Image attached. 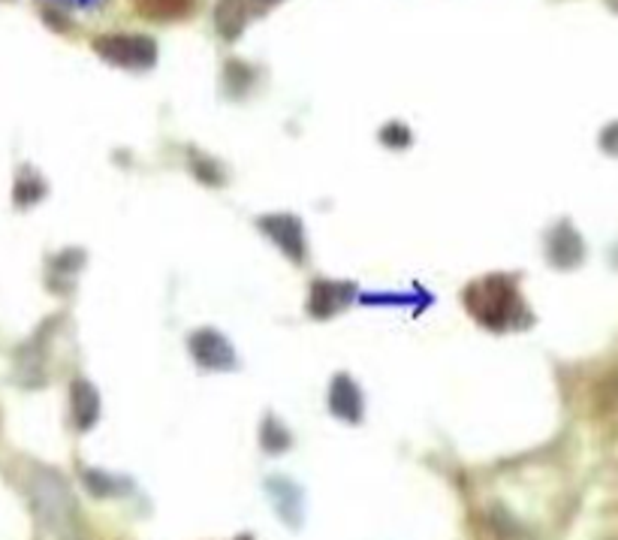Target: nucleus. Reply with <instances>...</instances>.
Listing matches in <instances>:
<instances>
[{"label": "nucleus", "instance_id": "f257e3e1", "mask_svg": "<svg viewBox=\"0 0 618 540\" xmlns=\"http://www.w3.org/2000/svg\"><path fill=\"white\" fill-rule=\"evenodd\" d=\"M94 48L100 58H106L115 67H127V70H148L157 58L155 40L139 34L97 36Z\"/></svg>", "mask_w": 618, "mask_h": 540}, {"label": "nucleus", "instance_id": "f03ea898", "mask_svg": "<svg viewBox=\"0 0 618 540\" xmlns=\"http://www.w3.org/2000/svg\"><path fill=\"white\" fill-rule=\"evenodd\" d=\"M34 495L36 505H40V514H43V522L55 535H67L70 531V519H72V498L70 490L64 486L58 474L52 471H43L40 481L34 483Z\"/></svg>", "mask_w": 618, "mask_h": 540}, {"label": "nucleus", "instance_id": "7ed1b4c3", "mask_svg": "<svg viewBox=\"0 0 618 540\" xmlns=\"http://www.w3.org/2000/svg\"><path fill=\"white\" fill-rule=\"evenodd\" d=\"M191 348L193 357L203 362V365H212V369H229L233 365V350H229V345L217 333H196Z\"/></svg>", "mask_w": 618, "mask_h": 540}, {"label": "nucleus", "instance_id": "20e7f679", "mask_svg": "<svg viewBox=\"0 0 618 540\" xmlns=\"http://www.w3.org/2000/svg\"><path fill=\"white\" fill-rule=\"evenodd\" d=\"M262 227L272 233V239L284 248L293 260H302V227L296 217L290 215H274L269 221H262Z\"/></svg>", "mask_w": 618, "mask_h": 540}, {"label": "nucleus", "instance_id": "39448f33", "mask_svg": "<svg viewBox=\"0 0 618 540\" xmlns=\"http://www.w3.org/2000/svg\"><path fill=\"white\" fill-rule=\"evenodd\" d=\"M97 410H100V398H97L94 386L85 384V381H76L72 384V417H76V426L82 432L97 423Z\"/></svg>", "mask_w": 618, "mask_h": 540}, {"label": "nucleus", "instance_id": "423d86ee", "mask_svg": "<svg viewBox=\"0 0 618 540\" xmlns=\"http://www.w3.org/2000/svg\"><path fill=\"white\" fill-rule=\"evenodd\" d=\"M329 405L338 417H345V420L357 423L362 417V398H359V390L347 378H338L333 386V393H329Z\"/></svg>", "mask_w": 618, "mask_h": 540}, {"label": "nucleus", "instance_id": "0eeeda50", "mask_svg": "<svg viewBox=\"0 0 618 540\" xmlns=\"http://www.w3.org/2000/svg\"><path fill=\"white\" fill-rule=\"evenodd\" d=\"M214 22H217V31L226 36V40H236L241 34V27L248 22V7L245 0H221L217 10H214Z\"/></svg>", "mask_w": 618, "mask_h": 540}, {"label": "nucleus", "instance_id": "6e6552de", "mask_svg": "<svg viewBox=\"0 0 618 540\" xmlns=\"http://www.w3.org/2000/svg\"><path fill=\"white\" fill-rule=\"evenodd\" d=\"M133 3L148 19H181L193 10L196 0H133Z\"/></svg>", "mask_w": 618, "mask_h": 540}, {"label": "nucleus", "instance_id": "1a4fd4ad", "mask_svg": "<svg viewBox=\"0 0 618 540\" xmlns=\"http://www.w3.org/2000/svg\"><path fill=\"white\" fill-rule=\"evenodd\" d=\"M604 143H607L609 151H618V124H616V127H609V131L604 133Z\"/></svg>", "mask_w": 618, "mask_h": 540}, {"label": "nucleus", "instance_id": "9d476101", "mask_svg": "<svg viewBox=\"0 0 618 540\" xmlns=\"http://www.w3.org/2000/svg\"><path fill=\"white\" fill-rule=\"evenodd\" d=\"M609 3H613V7H616V10H618V0H609Z\"/></svg>", "mask_w": 618, "mask_h": 540}, {"label": "nucleus", "instance_id": "9b49d317", "mask_svg": "<svg viewBox=\"0 0 618 540\" xmlns=\"http://www.w3.org/2000/svg\"><path fill=\"white\" fill-rule=\"evenodd\" d=\"M262 3H278V0H262Z\"/></svg>", "mask_w": 618, "mask_h": 540}]
</instances>
